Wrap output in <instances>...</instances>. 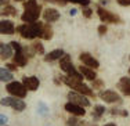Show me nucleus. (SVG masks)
I'll return each instance as SVG.
<instances>
[{
  "label": "nucleus",
  "instance_id": "obj_4",
  "mask_svg": "<svg viewBox=\"0 0 130 126\" xmlns=\"http://www.w3.org/2000/svg\"><path fill=\"white\" fill-rule=\"evenodd\" d=\"M60 68L62 69V72H65L67 76H71V78H75L78 81H83V75L79 72V69L75 68V65L71 61V56L69 54H65V56L60 60Z\"/></svg>",
  "mask_w": 130,
  "mask_h": 126
},
{
  "label": "nucleus",
  "instance_id": "obj_24",
  "mask_svg": "<svg viewBox=\"0 0 130 126\" xmlns=\"http://www.w3.org/2000/svg\"><path fill=\"white\" fill-rule=\"evenodd\" d=\"M109 114L112 116H123V118H126V116L129 115V112L126 111V109H119V108H111Z\"/></svg>",
  "mask_w": 130,
  "mask_h": 126
},
{
  "label": "nucleus",
  "instance_id": "obj_16",
  "mask_svg": "<svg viewBox=\"0 0 130 126\" xmlns=\"http://www.w3.org/2000/svg\"><path fill=\"white\" fill-rule=\"evenodd\" d=\"M79 72L83 75V78L90 81V82H94L95 79H97V72H95V69H91V68H89V67H85V65L79 67Z\"/></svg>",
  "mask_w": 130,
  "mask_h": 126
},
{
  "label": "nucleus",
  "instance_id": "obj_19",
  "mask_svg": "<svg viewBox=\"0 0 130 126\" xmlns=\"http://www.w3.org/2000/svg\"><path fill=\"white\" fill-rule=\"evenodd\" d=\"M107 112V108H105L104 105H101V104H97V105L93 107V111H91V116L94 121H98V119L103 118V115Z\"/></svg>",
  "mask_w": 130,
  "mask_h": 126
},
{
  "label": "nucleus",
  "instance_id": "obj_38",
  "mask_svg": "<svg viewBox=\"0 0 130 126\" xmlns=\"http://www.w3.org/2000/svg\"><path fill=\"white\" fill-rule=\"evenodd\" d=\"M0 3H2L3 6H7L8 4V0H0Z\"/></svg>",
  "mask_w": 130,
  "mask_h": 126
},
{
  "label": "nucleus",
  "instance_id": "obj_13",
  "mask_svg": "<svg viewBox=\"0 0 130 126\" xmlns=\"http://www.w3.org/2000/svg\"><path fill=\"white\" fill-rule=\"evenodd\" d=\"M118 89L120 90V93L123 96L130 97V78L129 76H123V78L119 79L118 82Z\"/></svg>",
  "mask_w": 130,
  "mask_h": 126
},
{
  "label": "nucleus",
  "instance_id": "obj_6",
  "mask_svg": "<svg viewBox=\"0 0 130 126\" xmlns=\"http://www.w3.org/2000/svg\"><path fill=\"white\" fill-rule=\"evenodd\" d=\"M0 103H2L3 107H10V108L15 109L17 112H22L24 109L26 108V104H25V101H24V100L17 98V97H11V96L3 97Z\"/></svg>",
  "mask_w": 130,
  "mask_h": 126
},
{
  "label": "nucleus",
  "instance_id": "obj_5",
  "mask_svg": "<svg viewBox=\"0 0 130 126\" xmlns=\"http://www.w3.org/2000/svg\"><path fill=\"white\" fill-rule=\"evenodd\" d=\"M6 90L11 97H17V98H21V100H24L28 94V90L24 86V83L18 81H13L10 83H7L6 85Z\"/></svg>",
  "mask_w": 130,
  "mask_h": 126
},
{
  "label": "nucleus",
  "instance_id": "obj_18",
  "mask_svg": "<svg viewBox=\"0 0 130 126\" xmlns=\"http://www.w3.org/2000/svg\"><path fill=\"white\" fill-rule=\"evenodd\" d=\"M13 51H14V49L11 47V44L2 43V46H0V57H2L3 61H6V60H8V58L14 57L13 56Z\"/></svg>",
  "mask_w": 130,
  "mask_h": 126
},
{
  "label": "nucleus",
  "instance_id": "obj_27",
  "mask_svg": "<svg viewBox=\"0 0 130 126\" xmlns=\"http://www.w3.org/2000/svg\"><path fill=\"white\" fill-rule=\"evenodd\" d=\"M67 125L68 126H80V122H79V116H69L67 121Z\"/></svg>",
  "mask_w": 130,
  "mask_h": 126
},
{
  "label": "nucleus",
  "instance_id": "obj_40",
  "mask_svg": "<svg viewBox=\"0 0 130 126\" xmlns=\"http://www.w3.org/2000/svg\"><path fill=\"white\" fill-rule=\"evenodd\" d=\"M129 75H130V68H129Z\"/></svg>",
  "mask_w": 130,
  "mask_h": 126
},
{
  "label": "nucleus",
  "instance_id": "obj_7",
  "mask_svg": "<svg viewBox=\"0 0 130 126\" xmlns=\"http://www.w3.org/2000/svg\"><path fill=\"white\" fill-rule=\"evenodd\" d=\"M97 14H98V17H100V20L103 21V22H107V24H120L122 22L119 15L111 13V11H108L107 8L101 7V6L97 7Z\"/></svg>",
  "mask_w": 130,
  "mask_h": 126
},
{
  "label": "nucleus",
  "instance_id": "obj_12",
  "mask_svg": "<svg viewBox=\"0 0 130 126\" xmlns=\"http://www.w3.org/2000/svg\"><path fill=\"white\" fill-rule=\"evenodd\" d=\"M64 109L67 112H69L72 116H85L86 115V109L83 108V107H80V105H76V104H73V103H69L68 101L67 104L64 105Z\"/></svg>",
  "mask_w": 130,
  "mask_h": 126
},
{
  "label": "nucleus",
  "instance_id": "obj_10",
  "mask_svg": "<svg viewBox=\"0 0 130 126\" xmlns=\"http://www.w3.org/2000/svg\"><path fill=\"white\" fill-rule=\"evenodd\" d=\"M79 60L82 61V64L85 67H89V68H91V69H97L98 67H100V62H98L90 53H86V51L85 53H80Z\"/></svg>",
  "mask_w": 130,
  "mask_h": 126
},
{
  "label": "nucleus",
  "instance_id": "obj_37",
  "mask_svg": "<svg viewBox=\"0 0 130 126\" xmlns=\"http://www.w3.org/2000/svg\"><path fill=\"white\" fill-rule=\"evenodd\" d=\"M103 126H118V125L113 123V122H108V123H105V125H103Z\"/></svg>",
  "mask_w": 130,
  "mask_h": 126
},
{
  "label": "nucleus",
  "instance_id": "obj_39",
  "mask_svg": "<svg viewBox=\"0 0 130 126\" xmlns=\"http://www.w3.org/2000/svg\"><path fill=\"white\" fill-rule=\"evenodd\" d=\"M15 2H25V0H15Z\"/></svg>",
  "mask_w": 130,
  "mask_h": 126
},
{
  "label": "nucleus",
  "instance_id": "obj_31",
  "mask_svg": "<svg viewBox=\"0 0 130 126\" xmlns=\"http://www.w3.org/2000/svg\"><path fill=\"white\" fill-rule=\"evenodd\" d=\"M7 121H8L7 115L2 114V115H0V126H7Z\"/></svg>",
  "mask_w": 130,
  "mask_h": 126
},
{
  "label": "nucleus",
  "instance_id": "obj_11",
  "mask_svg": "<svg viewBox=\"0 0 130 126\" xmlns=\"http://www.w3.org/2000/svg\"><path fill=\"white\" fill-rule=\"evenodd\" d=\"M22 83L26 87L28 91H36L40 86V81L38 76H24Z\"/></svg>",
  "mask_w": 130,
  "mask_h": 126
},
{
  "label": "nucleus",
  "instance_id": "obj_35",
  "mask_svg": "<svg viewBox=\"0 0 130 126\" xmlns=\"http://www.w3.org/2000/svg\"><path fill=\"white\" fill-rule=\"evenodd\" d=\"M116 3L120 6H130V0H116Z\"/></svg>",
  "mask_w": 130,
  "mask_h": 126
},
{
  "label": "nucleus",
  "instance_id": "obj_32",
  "mask_svg": "<svg viewBox=\"0 0 130 126\" xmlns=\"http://www.w3.org/2000/svg\"><path fill=\"white\" fill-rule=\"evenodd\" d=\"M107 30H108V28H107V25H104V24L98 26V33H100V35H105Z\"/></svg>",
  "mask_w": 130,
  "mask_h": 126
},
{
  "label": "nucleus",
  "instance_id": "obj_33",
  "mask_svg": "<svg viewBox=\"0 0 130 126\" xmlns=\"http://www.w3.org/2000/svg\"><path fill=\"white\" fill-rule=\"evenodd\" d=\"M6 68H7V69H10L11 72H14V71H17V68H18V67L15 65L14 62H8L7 65H6Z\"/></svg>",
  "mask_w": 130,
  "mask_h": 126
},
{
  "label": "nucleus",
  "instance_id": "obj_1",
  "mask_svg": "<svg viewBox=\"0 0 130 126\" xmlns=\"http://www.w3.org/2000/svg\"><path fill=\"white\" fill-rule=\"evenodd\" d=\"M40 13H42V6H39L36 0H26L24 3V14L21 15V20L25 24H35L38 22Z\"/></svg>",
  "mask_w": 130,
  "mask_h": 126
},
{
  "label": "nucleus",
  "instance_id": "obj_2",
  "mask_svg": "<svg viewBox=\"0 0 130 126\" xmlns=\"http://www.w3.org/2000/svg\"><path fill=\"white\" fill-rule=\"evenodd\" d=\"M43 26H44V24H42V22L22 24V25L17 26V32L24 39H36V38H42Z\"/></svg>",
  "mask_w": 130,
  "mask_h": 126
},
{
  "label": "nucleus",
  "instance_id": "obj_36",
  "mask_svg": "<svg viewBox=\"0 0 130 126\" xmlns=\"http://www.w3.org/2000/svg\"><path fill=\"white\" fill-rule=\"evenodd\" d=\"M76 13H78V10H76V8H72V10L69 11V14H71V15H75Z\"/></svg>",
  "mask_w": 130,
  "mask_h": 126
},
{
  "label": "nucleus",
  "instance_id": "obj_3",
  "mask_svg": "<svg viewBox=\"0 0 130 126\" xmlns=\"http://www.w3.org/2000/svg\"><path fill=\"white\" fill-rule=\"evenodd\" d=\"M61 79H62V83H65L68 86V87H71L73 91H76V93H80L83 94V96L86 97H94V93H93V89L90 86H87L86 83H83V81H78V79L75 78H71V76H61Z\"/></svg>",
  "mask_w": 130,
  "mask_h": 126
},
{
  "label": "nucleus",
  "instance_id": "obj_20",
  "mask_svg": "<svg viewBox=\"0 0 130 126\" xmlns=\"http://www.w3.org/2000/svg\"><path fill=\"white\" fill-rule=\"evenodd\" d=\"M28 60H29V58L25 56V53L14 54V57H13V62H14L17 67H25L26 64H28Z\"/></svg>",
  "mask_w": 130,
  "mask_h": 126
},
{
  "label": "nucleus",
  "instance_id": "obj_15",
  "mask_svg": "<svg viewBox=\"0 0 130 126\" xmlns=\"http://www.w3.org/2000/svg\"><path fill=\"white\" fill-rule=\"evenodd\" d=\"M0 32L3 35H13L15 32L14 22L10 20H2V22H0Z\"/></svg>",
  "mask_w": 130,
  "mask_h": 126
},
{
  "label": "nucleus",
  "instance_id": "obj_34",
  "mask_svg": "<svg viewBox=\"0 0 130 126\" xmlns=\"http://www.w3.org/2000/svg\"><path fill=\"white\" fill-rule=\"evenodd\" d=\"M43 2H50V3H57V4H61L64 6L67 3V0H43Z\"/></svg>",
  "mask_w": 130,
  "mask_h": 126
},
{
  "label": "nucleus",
  "instance_id": "obj_30",
  "mask_svg": "<svg viewBox=\"0 0 130 126\" xmlns=\"http://www.w3.org/2000/svg\"><path fill=\"white\" fill-rule=\"evenodd\" d=\"M82 13H83V15H85L86 18H90V17H91V14H93V10H91L90 7H83Z\"/></svg>",
  "mask_w": 130,
  "mask_h": 126
},
{
  "label": "nucleus",
  "instance_id": "obj_23",
  "mask_svg": "<svg viewBox=\"0 0 130 126\" xmlns=\"http://www.w3.org/2000/svg\"><path fill=\"white\" fill-rule=\"evenodd\" d=\"M2 15H3V17H7V15L14 17V15H17V8L13 7V6H10V4L3 6V8H2Z\"/></svg>",
  "mask_w": 130,
  "mask_h": 126
},
{
  "label": "nucleus",
  "instance_id": "obj_8",
  "mask_svg": "<svg viewBox=\"0 0 130 126\" xmlns=\"http://www.w3.org/2000/svg\"><path fill=\"white\" fill-rule=\"evenodd\" d=\"M98 97H100L104 103H107V104H120V103H122V97H120L115 90H111V89L100 90Z\"/></svg>",
  "mask_w": 130,
  "mask_h": 126
},
{
  "label": "nucleus",
  "instance_id": "obj_41",
  "mask_svg": "<svg viewBox=\"0 0 130 126\" xmlns=\"http://www.w3.org/2000/svg\"><path fill=\"white\" fill-rule=\"evenodd\" d=\"M91 126H95V125H91Z\"/></svg>",
  "mask_w": 130,
  "mask_h": 126
},
{
  "label": "nucleus",
  "instance_id": "obj_21",
  "mask_svg": "<svg viewBox=\"0 0 130 126\" xmlns=\"http://www.w3.org/2000/svg\"><path fill=\"white\" fill-rule=\"evenodd\" d=\"M0 79H2V82L10 83V82L14 81V75H13V72H11L10 69H7V68L4 67V68L0 69Z\"/></svg>",
  "mask_w": 130,
  "mask_h": 126
},
{
  "label": "nucleus",
  "instance_id": "obj_14",
  "mask_svg": "<svg viewBox=\"0 0 130 126\" xmlns=\"http://www.w3.org/2000/svg\"><path fill=\"white\" fill-rule=\"evenodd\" d=\"M43 18L47 24H51V22H55V21L60 20V13H58L55 8H46L43 11Z\"/></svg>",
  "mask_w": 130,
  "mask_h": 126
},
{
  "label": "nucleus",
  "instance_id": "obj_29",
  "mask_svg": "<svg viewBox=\"0 0 130 126\" xmlns=\"http://www.w3.org/2000/svg\"><path fill=\"white\" fill-rule=\"evenodd\" d=\"M103 87H104V82L101 81V79H95V81L93 82L91 89H103Z\"/></svg>",
  "mask_w": 130,
  "mask_h": 126
},
{
  "label": "nucleus",
  "instance_id": "obj_9",
  "mask_svg": "<svg viewBox=\"0 0 130 126\" xmlns=\"http://www.w3.org/2000/svg\"><path fill=\"white\" fill-rule=\"evenodd\" d=\"M67 98H68V101H69V103H73V104H76V105L83 107V108H86V107H90V105H91L90 100H89L87 97L83 96V94H80V93H76V91H73V90L68 91Z\"/></svg>",
  "mask_w": 130,
  "mask_h": 126
},
{
  "label": "nucleus",
  "instance_id": "obj_17",
  "mask_svg": "<svg viewBox=\"0 0 130 126\" xmlns=\"http://www.w3.org/2000/svg\"><path fill=\"white\" fill-rule=\"evenodd\" d=\"M65 56L64 50L62 49H55V50L50 51V53H47L44 56V61H47V62H53V61H57V60H61Z\"/></svg>",
  "mask_w": 130,
  "mask_h": 126
},
{
  "label": "nucleus",
  "instance_id": "obj_25",
  "mask_svg": "<svg viewBox=\"0 0 130 126\" xmlns=\"http://www.w3.org/2000/svg\"><path fill=\"white\" fill-rule=\"evenodd\" d=\"M38 112H39V115H42V116H46L48 114V107L46 105L43 101H40L38 104Z\"/></svg>",
  "mask_w": 130,
  "mask_h": 126
},
{
  "label": "nucleus",
  "instance_id": "obj_26",
  "mask_svg": "<svg viewBox=\"0 0 130 126\" xmlns=\"http://www.w3.org/2000/svg\"><path fill=\"white\" fill-rule=\"evenodd\" d=\"M30 47H32V50L35 51L36 54H44V47H43V44L40 42H35Z\"/></svg>",
  "mask_w": 130,
  "mask_h": 126
},
{
  "label": "nucleus",
  "instance_id": "obj_28",
  "mask_svg": "<svg viewBox=\"0 0 130 126\" xmlns=\"http://www.w3.org/2000/svg\"><path fill=\"white\" fill-rule=\"evenodd\" d=\"M67 2H71V3H75V4L83 6V7H87V6L90 4V0H67Z\"/></svg>",
  "mask_w": 130,
  "mask_h": 126
},
{
  "label": "nucleus",
  "instance_id": "obj_22",
  "mask_svg": "<svg viewBox=\"0 0 130 126\" xmlns=\"http://www.w3.org/2000/svg\"><path fill=\"white\" fill-rule=\"evenodd\" d=\"M53 35H54V32H53V28L50 24H44V26H43V35H42V39H44V40H50L53 38Z\"/></svg>",
  "mask_w": 130,
  "mask_h": 126
}]
</instances>
